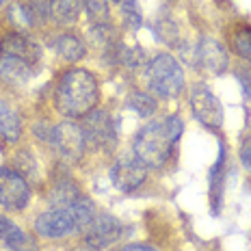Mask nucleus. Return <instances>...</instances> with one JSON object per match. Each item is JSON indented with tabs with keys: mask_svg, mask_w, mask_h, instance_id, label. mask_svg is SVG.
<instances>
[{
	"mask_svg": "<svg viewBox=\"0 0 251 251\" xmlns=\"http://www.w3.org/2000/svg\"><path fill=\"white\" fill-rule=\"evenodd\" d=\"M122 15H124V22L128 28L137 30L143 26V13L139 9V2L137 0H122Z\"/></svg>",
	"mask_w": 251,
	"mask_h": 251,
	"instance_id": "393cba45",
	"label": "nucleus"
},
{
	"mask_svg": "<svg viewBox=\"0 0 251 251\" xmlns=\"http://www.w3.org/2000/svg\"><path fill=\"white\" fill-rule=\"evenodd\" d=\"M122 251H158L151 245H145V243H132V245H126Z\"/></svg>",
	"mask_w": 251,
	"mask_h": 251,
	"instance_id": "c756f323",
	"label": "nucleus"
},
{
	"mask_svg": "<svg viewBox=\"0 0 251 251\" xmlns=\"http://www.w3.org/2000/svg\"><path fill=\"white\" fill-rule=\"evenodd\" d=\"M80 197H82L80 186L74 180H67V177L56 180L48 193V201L52 203V208H67L80 200Z\"/></svg>",
	"mask_w": 251,
	"mask_h": 251,
	"instance_id": "f3484780",
	"label": "nucleus"
},
{
	"mask_svg": "<svg viewBox=\"0 0 251 251\" xmlns=\"http://www.w3.org/2000/svg\"><path fill=\"white\" fill-rule=\"evenodd\" d=\"M191 113L201 126L219 130L223 126V106L206 85H195L191 91Z\"/></svg>",
	"mask_w": 251,
	"mask_h": 251,
	"instance_id": "1a4fd4ad",
	"label": "nucleus"
},
{
	"mask_svg": "<svg viewBox=\"0 0 251 251\" xmlns=\"http://www.w3.org/2000/svg\"><path fill=\"white\" fill-rule=\"evenodd\" d=\"M7 20H9V24L13 26V30H18V33H24L26 28L35 26L33 20H30V15L26 13V9L20 2H13L11 7L7 9Z\"/></svg>",
	"mask_w": 251,
	"mask_h": 251,
	"instance_id": "b1692460",
	"label": "nucleus"
},
{
	"mask_svg": "<svg viewBox=\"0 0 251 251\" xmlns=\"http://www.w3.org/2000/svg\"><path fill=\"white\" fill-rule=\"evenodd\" d=\"M238 158H240V165H243V169L251 174V137L243 139V143H240L238 148Z\"/></svg>",
	"mask_w": 251,
	"mask_h": 251,
	"instance_id": "cd10ccee",
	"label": "nucleus"
},
{
	"mask_svg": "<svg viewBox=\"0 0 251 251\" xmlns=\"http://www.w3.org/2000/svg\"><path fill=\"white\" fill-rule=\"evenodd\" d=\"M96 214H98L96 203L82 195L80 200L67 208H50V210L41 212L35 219V232L41 238H48V240L65 238L70 234L85 232Z\"/></svg>",
	"mask_w": 251,
	"mask_h": 251,
	"instance_id": "7ed1b4c3",
	"label": "nucleus"
},
{
	"mask_svg": "<svg viewBox=\"0 0 251 251\" xmlns=\"http://www.w3.org/2000/svg\"><path fill=\"white\" fill-rule=\"evenodd\" d=\"M229 46L234 54H238L243 61L251 63V26L238 24L229 30Z\"/></svg>",
	"mask_w": 251,
	"mask_h": 251,
	"instance_id": "aec40b11",
	"label": "nucleus"
},
{
	"mask_svg": "<svg viewBox=\"0 0 251 251\" xmlns=\"http://www.w3.org/2000/svg\"><path fill=\"white\" fill-rule=\"evenodd\" d=\"M182 132H184V122L177 115L151 119L137 132L132 141V151L148 169H163L174 156Z\"/></svg>",
	"mask_w": 251,
	"mask_h": 251,
	"instance_id": "f257e3e1",
	"label": "nucleus"
},
{
	"mask_svg": "<svg viewBox=\"0 0 251 251\" xmlns=\"http://www.w3.org/2000/svg\"><path fill=\"white\" fill-rule=\"evenodd\" d=\"M126 104H128V108H132V111L143 119L151 117V115L158 111V100L148 91H132L126 98Z\"/></svg>",
	"mask_w": 251,
	"mask_h": 251,
	"instance_id": "412c9836",
	"label": "nucleus"
},
{
	"mask_svg": "<svg viewBox=\"0 0 251 251\" xmlns=\"http://www.w3.org/2000/svg\"><path fill=\"white\" fill-rule=\"evenodd\" d=\"M124 234V223L117 217L108 212H100L93 217V221L89 223V227L85 229V243L93 249H106L115 245Z\"/></svg>",
	"mask_w": 251,
	"mask_h": 251,
	"instance_id": "9d476101",
	"label": "nucleus"
},
{
	"mask_svg": "<svg viewBox=\"0 0 251 251\" xmlns=\"http://www.w3.org/2000/svg\"><path fill=\"white\" fill-rule=\"evenodd\" d=\"M226 182H227V150L226 143L219 141V156L210 167L208 174V195H210V210L219 214L223 208V195H226Z\"/></svg>",
	"mask_w": 251,
	"mask_h": 251,
	"instance_id": "ddd939ff",
	"label": "nucleus"
},
{
	"mask_svg": "<svg viewBox=\"0 0 251 251\" xmlns=\"http://www.w3.org/2000/svg\"><path fill=\"white\" fill-rule=\"evenodd\" d=\"M191 56H193L191 59L193 67L206 76H221L229 67V56L226 48L221 46V41L212 37H201L193 46Z\"/></svg>",
	"mask_w": 251,
	"mask_h": 251,
	"instance_id": "0eeeda50",
	"label": "nucleus"
},
{
	"mask_svg": "<svg viewBox=\"0 0 251 251\" xmlns=\"http://www.w3.org/2000/svg\"><path fill=\"white\" fill-rule=\"evenodd\" d=\"M214 2H217L219 9H229L232 7V0H214Z\"/></svg>",
	"mask_w": 251,
	"mask_h": 251,
	"instance_id": "7c9ffc66",
	"label": "nucleus"
},
{
	"mask_svg": "<svg viewBox=\"0 0 251 251\" xmlns=\"http://www.w3.org/2000/svg\"><path fill=\"white\" fill-rule=\"evenodd\" d=\"M154 33L158 41H165L167 46H177L180 44V33H177V26L176 22H171V20H158L154 26Z\"/></svg>",
	"mask_w": 251,
	"mask_h": 251,
	"instance_id": "a878e982",
	"label": "nucleus"
},
{
	"mask_svg": "<svg viewBox=\"0 0 251 251\" xmlns=\"http://www.w3.org/2000/svg\"><path fill=\"white\" fill-rule=\"evenodd\" d=\"M0 134H2V139L9 141V143H18L20 137H22L20 115L4 102H0Z\"/></svg>",
	"mask_w": 251,
	"mask_h": 251,
	"instance_id": "6ab92c4d",
	"label": "nucleus"
},
{
	"mask_svg": "<svg viewBox=\"0 0 251 251\" xmlns=\"http://www.w3.org/2000/svg\"><path fill=\"white\" fill-rule=\"evenodd\" d=\"M100 100L98 78L89 70L72 67L63 72L54 87V108L67 119H82Z\"/></svg>",
	"mask_w": 251,
	"mask_h": 251,
	"instance_id": "f03ea898",
	"label": "nucleus"
},
{
	"mask_svg": "<svg viewBox=\"0 0 251 251\" xmlns=\"http://www.w3.org/2000/svg\"><path fill=\"white\" fill-rule=\"evenodd\" d=\"M4 2H7V0H0V7H2V4H4Z\"/></svg>",
	"mask_w": 251,
	"mask_h": 251,
	"instance_id": "473e14b6",
	"label": "nucleus"
},
{
	"mask_svg": "<svg viewBox=\"0 0 251 251\" xmlns=\"http://www.w3.org/2000/svg\"><path fill=\"white\" fill-rule=\"evenodd\" d=\"M48 143H52V148L59 151L65 160H70V163L80 160L87 150V139H85V132H82V126L76 124L74 119H67V122L52 126Z\"/></svg>",
	"mask_w": 251,
	"mask_h": 251,
	"instance_id": "423d86ee",
	"label": "nucleus"
},
{
	"mask_svg": "<svg viewBox=\"0 0 251 251\" xmlns=\"http://www.w3.org/2000/svg\"><path fill=\"white\" fill-rule=\"evenodd\" d=\"M52 48L65 63H78L87 54V46L78 35L74 33H59L52 41Z\"/></svg>",
	"mask_w": 251,
	"mask_h": 251,
	"instance_id": "dca6fc26",
	"label": "nucleus"
},
{
	"mask_svg": "<svg viewBox=\"0 0 251 251\" xmlns=\"http://www.w3.org/2000/svg\"><path fill=\"white\" fill-rule=\"evenodd\" d=\"M0 54L4 56H15L22 59L30 65L39 67L41 63V46L33 37L26 33H18V30H9L0 37Z\"/></svg>",
	"mask_w": 251,
	"mask_h": 251,
	"instance_id": "f8f14e48",
	"label": "nucleus"
},
{
	"mask_svg": "<svg viewBox=\"0 0 251 251\" xmlns=\"http://www.w3.org/2000/svg\"><path fill=\"white\" fill-rule=\"evenodd\" d=\"M89 15V22L91 24H104L111 22V7H108V0H82Z\"/></svg>",
	"mask_w": 251,
	"mask_h": 251,
	"instance_id": "5701e85b",
	"label": "nucleus"
},
{
	"mask_svg": "<svg viewBox=\"0 0 251 251\" xmlns=\"http://www.w3.org/2000/svg\"><path fill=\"white\" fill-rule=\"evenodd\" d=\"M39 67L30 65L22 59H15V56H4L0 54V80L9 82V85H26L35 74H37Z\"/></svg>",
	"mask_w": 251,
	"mask_h": 251,
	"instance_id": "2eb2a0df",
	"label": "nucleus"
},
{
	"mask_svg": "<svg viewBox=\"0 0 251 251\" xmlns=\"http://www.w3.org/2000/svg\"><path fill=\"white\" fill-rule=\"evenodd\" d=\"M82 132L87 139V148L108 151L117 143V122L104 108H93L82 117Z\"/></svg>",
	"mask_w": 251,
	"mask_h": 251,
	"instance_id": "39448f33",
	"label": "nucleus"
},
{
	"mask_svg": "<svg viewBox=\"0 0 251 251\" xmlns=\"http://www.w3.org/2000/svg\"><path fill=\"white\" fill-rule=\"evenodd\" d=\"M0 243L9 251H39L37 240L2 214H0Z\"/></svg>",
	"mask_w": 251,
	"mask_h": 251,
	"instance_id": "4468645a",
	"label": "nucleus"
},
{
	"mask_svg": "<svg viewBox=\"0 0 251 251\" xmlns=\"http://www.w3.org/2000/svg\"><path fill=\"white\" fill-rule=\"evenodd\" d=\"M145 180H148V167L137 156H124L115 160V165L111 167V182L126 195L141 188Z\"/></svg>",
	"mask_w": 251,
	"mask_h": 251,
	"instance_id": "9b49d317",
	"label": "nucleus"
},
{
	"mask_svg": "<svg viewBox=\"0 0 251 251\" xmlns=\"http://www.w3.org/2000/svg\"><path fill=\"white\" fill-rule=\"evenodd\" d=\"M82 9H85L82 0H50V20L61 26L74 24L80 18Z\"/></svg>",
	"mask_w": 251,
	"mask_h": 251,
	"instance_id": "a211bd4d",
	"label": "nucleus"
},
{
	"mask_svg": "<svg viewBox=\"0 0 251 251\" xmlns=\"http://www.w3.org/2000/svg\"><path fill=\"white\" fill-rule=\"evenodd\" d=\"M20 4L26 9L35 26L46 24L50 20V0H20Z\"/></svg>",
	"mask_w": 251,
	"mask_h": 251,
	"instance_id": "4be33fe9",
	"label": "nucleus"
},
{
	"mask_svg": "<svg viewBox=\"0 0 251 251\" xmlns=\"http://www.w3.org/2000/svg\"><path fill=\"white\" fill-rule=\"evenodd\" d=\"M30 201L28 180L13 167H0V206L7 210H24Z\"/></svg>",
	"mask_w": 251,
	"mask_h": 251,
	"instance_id": "6e6552de",
	"label": "nucleus"
},
{
	"mask_svg": "<svg viewBox=\"0 0 251 251\" xmlns=\"http://www.w3.org/2000/svg\"><path fill=\"white\" fill-rule=\"evenodd\" d=\"M145 82H148L150 93L156 100H174L184 91V72L177 59L169 52H158L151 56L143 70Z\"/></svg>",
	"mask_w": 251,
	"mask_h": 251,
	"instance_id": "20e7f679",
	"label": "nucleus"
},
{
	"mask_svg": "<svg viewBox=\"0 0 251 251\" xmlns=\"http://www.w3.org/2000/svg\"><path fill=\"white\" fill-rule=\"evenodd\" d=\"M108 2H122V0H108Z\"/></svg>",
	"mask_w": 251,
	"mask_h": 251,
	"instance_id": "2f4dec72",
	"label": "nucleus"
},
{
	"mask_svg": "<svg viewBox=\"0 0 251 251\" xmlns=\"http://www.w3.org/2000/svg\"><path fill=\"white\" fill-rule=\"evenodd\" d=\"M15 171L18 174H22L24 177H30L37 174V160H35V156L30 154L28 150H22L15 154Z\"/></svg>",
	"mask_w": 251,
	"mask_h": 251,
	"instance_id": "bb28decb",
	"label": "nucleus"
},
{
	"mask_svg": "<svg viewBox=\"0 0 251 251\" xmlns=\"http://www.w3.org/2000/svg\"><path fill=\"white\" fill-rule=\"evenodd\" d=\"M238 80H240V85H243V91H245V96L251 100V70H238Z\"/></svg>",
	"mask_w": 251,
	"mask_h": 251,
	"instance_id": "c85d7f7f",
	"label": "nucleus"
}]
</instances>
